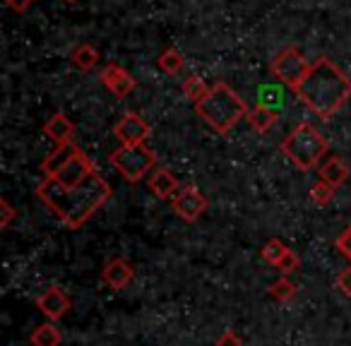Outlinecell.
I'll use <instances>...</instances> for the list:
<instances>
[{
  "label": "cell",
  "instance_id": "cell-1",
  "mask_svg": "<svg viewBox=\"0 0 351 346\" xmlns=\"http://www.w3.org/2000/svg\"><path fill=\"white\" fill-rule=\"evenodd\" d=\"M36 197L70 229H80L97 210L111 200V186L101 173L94 171L92 176L77 188L68 190L56 178L46 176L36 188Z\"/></svg>",
  "mask_w": 351,
  "mask_h": 346
},
{
  "label": "cell",
  "instance_id": "cell-2",
  "mask_svg": "<svg viewBox=\"0 0 351 346\" xmlns=\"http://www.w3.org/2000/svg\"><path fill=\"white\" fill-rule=\"evenodd\" d=\"M293 92L317 118L327 121L351 99V77L330 58H317Z\"/></svg>",
  "mask_w": 351,
  "mask_h": 346
},
{
  "label": "cell",
  "instance_id": "cell-3",
  "mask_svg": "<svg viewBox=\"0 0 351 346\" xmlns=\"http://www.w3.org/2000/svg\"><path fill=\"white\" fill-rule=\"evenodd\" d=\"M195 111L207 125L219 135H229L245 116H248V103L234 92L226 82H217L202 101L195 103Z\"/></svg>",
  "mask_w": 351,
  "mask_h": 346
},
{
  "label": "cell",
  "instance_id": "cell-4",
  "mask_svg": "<svg viewBox=\"0 0 351 346\" xmlns=\"http://www.w3.org/2000/svg\"><path fill=\"white\" fill-rule=\"evenodd\" d=\"M282 151L296 169L311 171L320 164L330 151V142L320 135L311 123H298L291 132L282 140Z\"/></svg>",
  "mask_w": 351,
  "mask_h": 346
},
{
  "label": "cell",
  "instance_id": "cell-5",
  "mask_svg": "<svg viewBox=\"0 0 351 346\" xmlns=\"http://www.w3.org/2000/svg\"><path fill=\"white\" fill-rule=\"evenodd\" d=\"M108 161H111V166H116V171L125 181L137 183L154 171L156 154L145 145H121L111 151Z\"/></svg>",
  "mask_w": 351,
  "mask_h": 346
},
{
  "label": "cell",
  "instance_id": "cell-6",
  "mask_svg": "<svg viewBox=\"0 0 351 346\" xmlns=\"http://www.w3.org/2000/svg\"><path fill=\"white\" fill-rule=\"evenodd\" d=\"M269 70L282 84H287L289 89H296L301 84V79L306 77V73L311 70V63L296 46H289V49H282L274 55Z\"/></svg>",
  "mask_w": 351,
  "mask_h": 346
},
{
  "label": "cell",
  "instance_id": "cell-7",
  "mask_svg": "<svg viewBox=\"0 0 351 346\" xmlns=\"http://www.w3.org/2000/svg\"><path fill=\"white\" fill-rule=\"evenodd\" d=\"M171 205H173V212L181 219H186V221H195V219H200L202 214L207 212V197L202 195L197 188H193V186H186V188H181L178 190V195L171 200Z\"/></svg>",
  "mask_w": 351,
  "mask_h": 346
},
{
  "label": "cell",
  "instance_id": "cell-8",
  "mask_svg": "<svg viewBox=\"0 0 351 346\" xmlns=\"http://www.w3.org/2000/svg\"><path fill=\"white\" fill-rule=\"evenodd\" d=\"M94 164H92V159H89L87 154H84L82 149L77 151V154L73 156V159L68 161V164L63 166V169L56 173V176H51V178H56V181L60 183L63 188H68V190H73V188H77L80 183H84L89 176L94 173Z\"/></svg>",
  "mask_w": 351,
  "mask_h": 346
},
{
  "label": "cell",
  "instance_id": "cell-9",
  "mask_svg": "<svg viewBox=\"0 0 351 346\" xmlns=\"http://www.w3.org/2000/svg\"><path fill=\"white\" fill-rule=\"evenodd\" d=\"M99 79H101V84H104V87H106L108 92H111L116 99L130 97V94L135 92V87H137L135 77H132V75L128 73V70L123 68V65H118V63H108L106 68L101 70Z\"/></svg>",
  "mask_w": 351,
  "mask_h": 346
},
{
  "label": "cell",
  "instance_id": "cell-10",
  "mask_svg": "<svg viewBox=\"0 0 351 346\" xmlns=\"http://www.w3.org/2000/svg\"><path fill=\"white\" fill-rule=\"evenodd\" d=\"M149 132H152L149 125L132 111L125 113V116L113 125V135H116L123 145H145Z\"/></svg>",
  "mask_w": 351,
  "mask_h": 346
},
{
  "label": "cell",
  "instance_id": "cell-11",
  "mask_svg": "<svg viewBox=\"0 0 351 346\" xmlns=\"http://www.w3.org/2000/svg\"><path fill=\"white\" fill-rule=\"evenodd\" d=\"M36 306L49 320H60L70 310V296L58 286H51L36 298Z\"/></svg>",
  "mask_w": 351,
  "mask_h": 346
},
{
  "label": "cell",
  "instance_id": "cell-12",
  "mask_svg": "<svg viewBox=\"0 0 351 346\" xmlns=\"http://www.w3.org/2000/svg\"><path fill=\"white\" fill-rule=\"evenodd\" d=\"M147 186H149L152 195L159 197V200H173V197L178 195V190H181L178 178H176L169 169L152 171L149 176H147Z\"/></svg>",
  "mask_w": 351,
  "mask_h": 346
},
{
  "label": "cell",
  "instance_id": "cell-13",
  "mask_svg": "<svg viewBox=\"0 0 351 346\" xmlns=\"http://www.w3.org/2000/svg\"><path fill=\"white\" fill-rule=\"evenodd\" d=\"M44 135L53 142L56 147H63V145H73V137H75V125L65 113H56L46 121L44 125Z\"/></svg>",
  "mask_w": 351,
  "mask_h": 346
},
{
  "label": "cell",
  "instance_id": "cell-14",
  "mask_svg": "<svg viewBox=\"0 0 351 346\" xmlns=\"http://www.w3.org/2000/svg\"><path fill=\"white\" fill-rule=\"evenodd\" d=\"M132 277H135V269H132L123 258L108 260L106 267H104V282H106V286H111L113 291L128 286V284L132 282Z\"/></svg>",
  "mask_w": 351,
  "mask_h": 346
},
{
  "label": "cell",
  "instance_id": "cell-15",
  "mask_svg": "<svg viewBox=\"0 0 351 346\" xmlns=\"http://www.w3.org/2000/svg\"><path fill=\"white\" fill-rule=\"evenodd\" d=\"M349 164H346L341 156H330L327 161H322L320 169H317V176H320V181L330 183L332 188H339L344 186L346 181H349Z\"/></svg>",
  "mask_w": 351,
  "mask_h": 346
},
{
  "label": "cell",
  "instance_id": "cell-16",
  "mask_svg": "<svg viewBox=\"0 0 351 346\" xmlns=\"http://www.w3.org/2000/svg\"><path fill=\"white\" fill-rule=\"evenodd\" d=\"M245 121L250 123V127H253L255 132H269L274 125H277V121H279V113L274 111V108H269V106H253L248 111V116H245Z\"/></svg>",
  "mask_w": 351,
  "mask_h": 346
},
{
  "label": "cell",
  "instance_id": "cell-17",
  "mask_svg": "<svg viewBox=\"0 0 351 346\" xmlns=\"http://www.w3.org/2000/svg\"><path fill=\"white\" fill-rule=\"evenodd\" d=\"M80 151V147L75 145H63V147H56L53 151H51L49 156L44 159V164H41V171H44V176H56L60 169H63L65 164H68L70 159H73L75 154Z\"/></svg>",
  "mask_w": 351,
  "mask_h": 346
},
{
  "label": "cell",
  "instance_id": "cell-18",
  "mask_svg": "<svg viewBox=\"0 0 351 346\" xmlns=\"http://www.w3.org/2000/svg\"><path fill=\"white\" fill-rule=\"evenodd\" d=\"M156 65H159L161 73L178 75L183 68H186V55L176 49V46H169V49H164L159 53V58H156Z\"/></svg>",
  "mask_w": 351,
  "mask_h": 346
},
{
  "label": "cell",
  "instance_id": "cell-19",
  "mask_svg": "<svg viewBox=\"0 0 351 346\" xmlns=\"http://www.w3.org/2000/svg\"><path fill=\"white\" fill-rule=\"evenodd\" d=\"M70 60H73V65L77 70H82V73H89V70L97 68L99 63V51L94 49L92 44H80L73 49V53H70Z\"/></svg>",
  "mask_w": 351,
  "mask_h": 346
},
{
  "label": "cell",
  "instance_id": "cell-20",
  "mask_svg": "<svg viewBox=\"0 0 351 346\" xmlns=\"http://www.w3.org/2000/svg\"><path fill=\"white\" fill-rule=\"evenodd\" d=\"M210 84L205 82V79L200 77V75H188L186 79H183V84H181V92H183V97L188 99V101H193V103H197V101H202V99L210 94Z\"/></svg>",
  "mask_w": 351,
  "mask_h": 346
},
{
  "label": "cell",
  "instance_id": "cell-21",
  "mask_svg": "<svg viewBox=\"0 0 351 346\" xmlns=\"http://www.w3.org/2000/svg\"><path fill=\"white\" fill-rule=\"evenodd\" d=\"M60 332L56 325L46 322V325H39L34 332H32V346H60Z\"/></svg>",
  "mask_w": 351,
  "mask_h": 346
},
{
  "label": "cell",
  "instance_id": "cell-22",
  "mask_svg": "<svg viewBox=\"0 0 351 346\" xmlns=\"http://www.w3.org/2000/svg\"><path fill=\"white\" fill-rule=\"evenodd\" d=\"M287 250L289 248L282 243V240L272 238V240H267V243L263 245V260H265V262H269V264H274V267H277V262L284 258V255H287Z\"/></svg>",
  "mask_w": 351,
  "mask_h": 346
},
{
  "label": "cell",
  "instance_id": "cell-23",
  "mask_svg": "<svg viewBox=\"0 0 351 346\" xmlns=\"http://www.w3.org/2000/svg\"><path fill=\"white\" fill-rule=\"evenodd\" d=\"M335 190L337 188H332L330 183H325V181H317L315 186L311 188V200L315 202V205H320V207H325V205H330L332 202V197H335Z\"/></svg>",
  "mask_w": 351,
  "mask_h": 346
},
{
  "label": "cell",
  "instance_id": "cell-24",
  "mask_svg": "<svg viewBox=\"0 0 351 346\" xmlns=\"http://www.w3.org/2000/svg\"><path fill=\"white\" fill-rule=\"evenodd\" d=\"M269 293H272L277 301H291V298H296V286H293L289 279H279V282L272 284Z\"/></svg>",
  "mask_w": 351,
  "mask_h": 346
},
{
  "label": "cell",
  "instance_id": "cell-25",
  "mask_svg": "<svg viewBox=\"0 0 351 346\" xmlns=\"http://www.w3.org/2000/svg\"><path fill=\"white\" fill-rule=\"evenodd\" d=\"M298 267H301V258H298L293 250H287V255L277 262V269L282 274H291V272H296Z\"/></svg>",
  "mask_w": 351,
  "mask_h": 346
},
{
  "label": "cell",
  "instance_id": "cell-26",
  "mask_svg": "<svg viewBox=\"0 0 351 346\" xmlns=\"http://www.w3.org/2000/svg\"><path fill=\"white\" fill-rule=\"evenodd\" d=\"M335 245H337V250H339V253L344 255V258H346V260H349V262H351V224L346 226V229L341 231L339 236H337Z\"/></svg>",
  "mask_w": 351,
  "mask_h": 346
},
{
  "label": "cell",
  "instance_id": "cell-27",
  "mask_svg": "<svg viewBox=\"0 0 351 346\" xmlns=\"http://www.w3.org/2000/svg\"><path fill=\"white\" fill-rule=\"evenodd\" d=\"M12 219H15V210H12L10 202L3 197V200H0V229H8V226L12 224Z\"/></svg>",
  "mask_w": 351,
  "mask_h": 346
},
{
  "label": "cell",
  "instance_id": "cell-28",
  "mask_svg": "<svg viewBox=\"0 0 351 346\" xmlns=\"http://www.w3.org/2000/svg\"><path fill=\"white\" fill-rule=\"evenodd\" d=\"M337 288H339L344 296L351 298V267L341 269V272L337 274Z\"/></svg>",
  "mask_w": 351,
  "mask_h": 346
},
{
  "label": "cell",
  "instance_id": "cell-29",
  "mask_svg": "<svg viewBox=\"0 0 351 346\" xmlns=\"http://www.w3.org/2000/svg\"><path fill=\"white\" fill-rule=\"evenodd\" d=\"M217 346H243V341H241V336L234 334V332H224V334L217 339Z\"/></svg>",
  "mask_w": 351,
  "mask_h": 346
},
{
  "label": "cell",
  "instance_id": "cell-30",
  "mask_svg": "<svg viewBox=\"0 0 351 346\" xmlns=\"http://www.w3.org/2000/svg\"><path fill=\"white\" fill-rule=\"evenodd\" d=\"M36 0H5V5L10 8V10H15V12H27L32 5H34Z\"/></svg>",
  "mask_w": 351,
  "mask_h": 346
},
{
  "label": "cell",
  "instance_id": "cell-31",
  "mask_svg": "<svg viewBox=\"0 0 351 346\" xmlns=\"http://www.w3.org/2000/svg\"><path fill=\"white\" fill-rule=\"evenodd\" d=\"M65 3H77V0H65Z\"/></svg>",
  "mask_w": 351,
  "mask_h": 346
}]
</instances>
